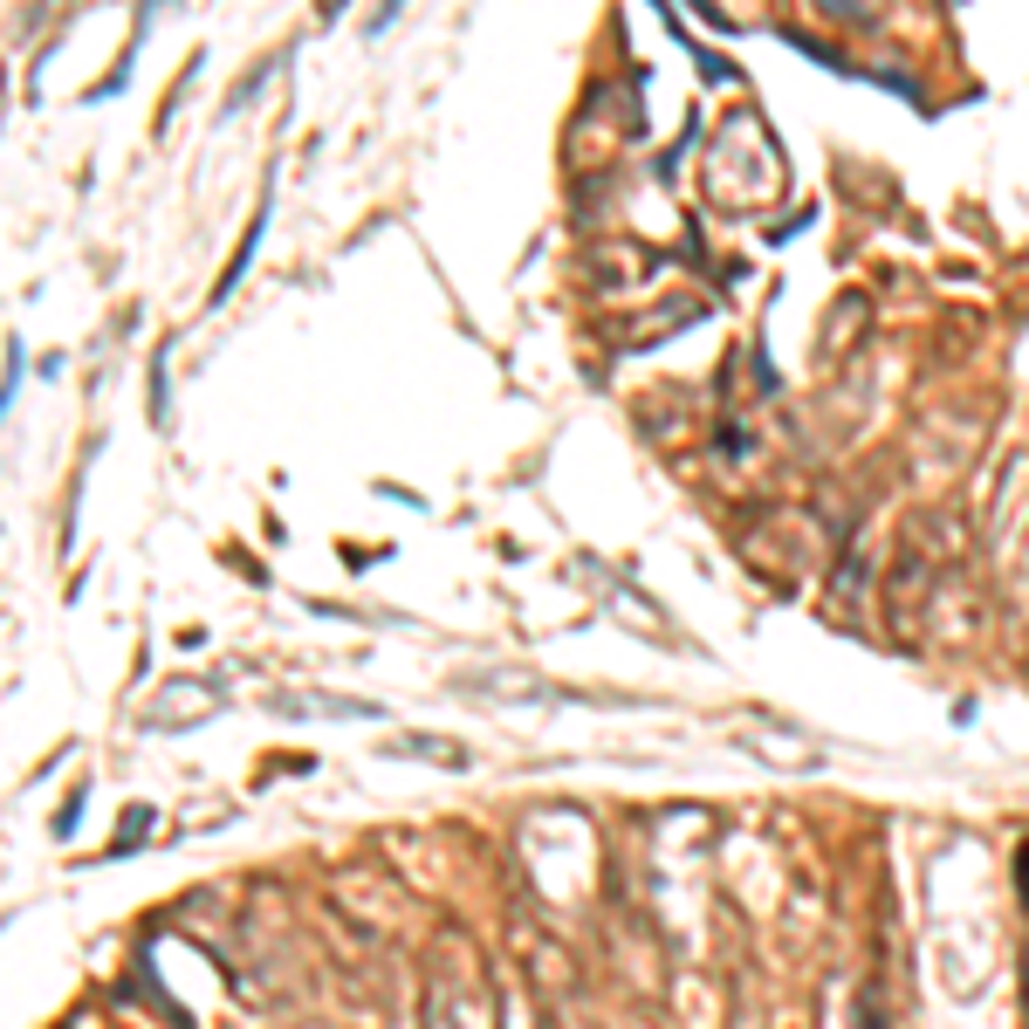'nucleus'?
Listing matches in <instances>:
<instances>
[{
	"label": "nucleus",
	"mask_w": 1029,
	"mask_h": 1029,
	"mask_svg": "<svg viewBox=\"0 0 1029 1029\" xmlns=\"http://www.w3.org/2000/svg\"><path fill=\"white\" fill-rule=\"evenodd\" d=\"M186 707L213 715L220 693H213V687H200V680H172V687H158V693L144 700V728H192V721H186Z\"/></svg>",
	"instance_id": "1"
},
{
	"label": "nucleus",
	"mask_w": 1029,
	"mask_h": 1029,
	"mask_svg": "<svg viewBox=\"0 0 1029 1029\" xmlns=\"http://www.w3.org/2000/svg\"><path fill=\"white\" fill-rule=\"evenodd\" d=\"M399 756H432V762H460V748L453 741H419V735H406V741H391Z\"/></svg>",
	"instance_id": "2"
},
{
	"label": "nucleus",
	"mask_w": 1029,
	"mask_h": 1029,
	"mask_svg": "<svg viewBox=\"0 0 1029 1029\" xmlns=\"http://www.w3.org/2000/svg\"><path fill=\"white\" fill-rule=\"evenodd\" d=\"M1022 899H1029V845H1022Z\"/></svg>",
	"instance_id": "3"
}]
</instances>
